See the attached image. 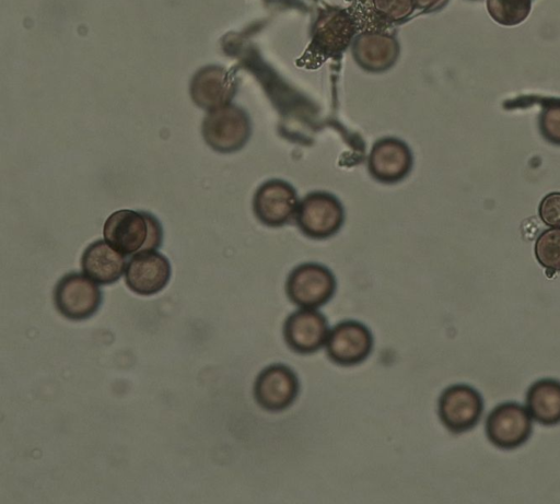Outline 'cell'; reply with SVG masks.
<instances>
[{
	"label": "cell",
	"mask_w": 560,
	"mask_h": 504,
	"mask_svg": "<svg viewBox=\"0 0 560 504\" xmlns=\"http://www.w3.org/2000/svg\"><path fill=\"white\" fill-rule=\"evenodd\" d=\"M539 214L546 224L560 227V192L549 194L542 199Z\"/></svg>",
	"instance_id": "19"
},
{
	"label": "cell",
	"mask_w": 560,
	"mask_h": 504,
	"mask_svg": "<svg viewBox=\"0 0 560 504\" xmlns=\"http://www.w3.org/2000/svg\"><path fill=\"white\" fill-rule=\"evenodd\" d=\"M530 8V0H488L491 16L503 24H516L523 21Z\"/></svg>",
	"instance_id": "18"
},
{
	"label": "cell",
	"mask_w": 560,
	"mask_h": 504,
	"mask_svg": "<svg viewBox=\"0 0 560 504\" xmlns=\"http://www.w3.org/2000/svg\"><path fill=\"white\" fill-rule=\"evenodd\" d=\"M223 75L217 70H205L195 77L191 83V96L199 106L212 108L231 98L232 86Z\"/></svg>",
	"instance_id": "16"
},
{
	"label": "cell",
	"mask_w": 560,
	"mask_h": 504,
	"mask_svg": "<svg viewBox=\"0 0 560 504\" xmlns=\"http://www.w3.org/2000/svg\"><path fill=\"white\" fill-rule=\"evenodd\" d=\"M329 359L343 366L364 361L372 352L373 336L360 321L345 320L336 325L326 341Z\"/></svg>",
	"instance_id": "10"
},
{
	"label": "cell",
	"mask_w": 560,
	"mask_h": 504,
	"mask_svg": "<svg viewBox=\"0 0 560 504\" xmlns=\"http://www.w3.org/2000/svg\"><path fill=\"white\" fill-rule=\"evenodd\" d=\"M526 409L538 423L551 426L560 423V380L541 378L526 392Z\"/></svg>",
	"instance_id": "15"
},
{
	"label": "cell",
	"mask_w": 560,
	"mask_h": 504,
	"mask_svg": "<svg viewBox=\"0 0 560 504\" xmlns=\"http://www.w3.org/2000/svg\"><path fill=\"white\" fill-rule=\"evenodd\" d=\"M105 241L124 255L156 250L163 241L160 221L145 211L118 210L112 213L103 227Z\"/></svg>",
	"instance_id": "1"
},
{
	"label": "cell",
	"mask_w": 560,
	"mask_h": 504,
	"mask_svg": "<svg viewBox=\"0 0 560 504\" xmlns=\"http://www.w3.org/2000/svg\"><path fill=\"white\" fill-rule=\"evenodd\" d=\"M295 221L304 235L324 239L340 230L345 221V210L334 195L314 191L299 203Z\"/></svg>",
	"instance_id": "2"
},
{
	"label": "cell",
	"mask_w": 560,
	"mask_h": 504,
	"mask_svg": "<svg viewBox=\"0 0 560 504\" xmlns=\"http://www.w3.org/2000/svg\"><path fill=\"white\" fill-rule=\"evenodd\" d=\"M300 391L296 374L284 364H272L264 368L254 385L258 405L268 411H282L290 407Z\"/></svg>",
	"instance_id": "9"
},
{
	"label": "cell",
	"mask_w": 560,
	"mask_h": 504,
	"mask_svg": "<svg viewBox=\"0 0 560 504\" xmlns=\"http://www.w3.org/2000/svg\"><path fill=\"white\" fill-rule=\"evenodd\" d=\"M328 321L314 308H301L287 318L283 337L295 352L312 353L319 350L328 339Z\"/></svg>",
	"instance_id": "13"
},
{
	"label": "cell",
	"mask_w": 560,
	"mask_h": 504,
	"mask_svg": "<svg viewBox=\"0 0 560 504\" xmlns=\"http://www.w3.org/2000/svg\"><path fill=\"white\" fill-rule=\"evenodd\" d=\"M299 203L292 185L282 179H269L257 188L253 210L262 224L276 227L295 219Z\"/></svg>",
	"instance_id": "8"
},
{
	"label": "cell",
	"mask_w": 560,
	"mask_h": 504,
	"mask_svg": "<svg viewBox=\"0 0 560 504\" xmlns=\"http://www.w3.org/2000/svg\"><path fill=\"white\" fill-rule=\"evenodd\" d=\"M54 302L63 317L70 320H84L98 310L102 291L86 274L70 272L57 282Z\"/></svg>",
	"instance_id": "4"
},
{
	"label": "cell",
	"mask_w": 560,
	"mask_h": 504,
	"mask_svg": "<svg viewBox=\"0 0 560 504\" xmlns=\"http://www.w3.org/2000/svg\"><path fill=\"white\" fill-rule=\"evenodd\" d=\"M170 260L156 250L135 254L125 271L127 286L135 293L149 296L161 292L170 282Z\"/></svg>",
	"instance_id": "11"
},
{
	"label": "cell",
	"mask_w": 560,
	"mask_h": 504,
	"mask_svg": "<svg viewBox=\"0 0 560 504\" xmlns=\"http://www.w3.org/2000/svg\"><path fill=\"white\" fill-rule=\"evenodd\" d=\"M533 432V422L525 407L516 402L498 405L486 420V435L500 449H515L525 444Z\"/></svg>",
	"instance_id": "7"
},
{
	"label": "cell",
	"mask_w": 560,
	"mask_h": 504,
	"mask_svg": "<svg viewBox=\"0 0 560 504\" xmlns=\"http://www.w3.org/2000/svg\"><path fill=\"white\" fill-rule=\"evenodd\" d=\"M482 396L474 387L465 384L448 386L439 398V417L452 433L472 430L483 412Z\"/></svg>",
	"instance_id": "5"
},
{
	"label": "cell",
	"mask_w": 560,
	"mask_h": 504,
	"mask_svg": "<svg viewBox=\"0 0 560 504\" xmlns=\"http://www.w3.org/2000/svg\"><path fill=\"white\" fill-rule=\"evenodd\" d=\"M83 272L100 284H112L120 279L126 270L125 255L107 241L91 243L81 258Z\"/></svg>",
	"instance_id": "14"
},
{
	"label": "cell",
	"mask_w": 560,
	"mask_h": 504,
	"mask_svg": "<svg viewBox=\"0 0 560 504\" xmlns=\"http://www.w3.org/2000/svg\"><path fill=\"white\" fill-rule=\"evenodd\" d=\"M412 162V153L404 141L386 137L373 144L368 157V168L377 181L393 184L409 174Z\"/></svg>",
	"instance_id": "12"
},
{
	"label": "cell",
	"mask_w": 560,
	"mask_h": 504,
	"mask_svg": "<svg viewBox=\"0 0 560 504\" xmlns=\"http://www.w3.org/2000/svg\"><path fill=\"white\" fill-rule=\"evenodd\" d=\"M535 255L546 269L560 271V228L547 230L538 237Z\"/></svg>",
	"instance_id": "17"
},
{
	"label": "cell",
	"mask_w": 560,
	"mask_h": 504,
	"mask_svg": "<svg viewBox=\"0 0 560 504\" xmlns=\"http://www.w3.org/2000/svg\"><path fill=\"white\" fill-rule=\"evenodd\" d=\"M202 136L206 143L214 151L232 153L247 143L250 124L243 110L228 106L215 109L205 118Z\"/></svg>",
	"instance_id": "6"
},
{
	"label": "cell",
	"mask_w": 560,
	"mask_h": 504,
	"mask_svg": "<svg viewBox=\"0 0 560 504\" xmlns=\"http://www.w3.org/2000/svg\"><path fill=\"white\" fill-rule=\"evenodd\" d=\"M336 286V278L327 267L305 262L290 272L285 290L295 305L302 308H317L334 296Z\"/></svg>",
	"instance_id": "3"
}]
</instances>
